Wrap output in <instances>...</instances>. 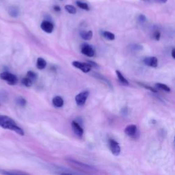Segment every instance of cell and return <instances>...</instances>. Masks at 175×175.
<instances>
[{"instance_id":"cell-4","label":"cell","mask_w":175,"mask_h":175,"mask_svg":"<svg viewBox=\"0 0 175 175\" xmlns=\"http://www.w3.org/2000/svg\"><path fill=\"white\" fill-rule=\"evenodd\" d=\"M89 96L88 91H84L80 92L75 97V102L79 106H82L85 104L88 97Z\"/></svg>"},{"instance_id":"cell-31","label":"cell","mask_w":175,"mask_h":175,"mask_svg":"<svg viewBox=\"0 0 175 175\" xmlns=\"http://www.w3.org/2000/svg\"><path fill=\"white\" fill-rule=\"evenodd\" d=\"M167 1L168 0H159V2H162V3H166Z\"/></svg>"},{"instance_id":"cell-18","label":"cell","mask_w":175,"mask_h":175,"mask_svg":"<svg viewBox=\"0 0 175 175\" xmlns=\"http://www.w3.org/2000/svg\"><path fill=\"white\" fill-rule=\"evenodd\" d=\"M155 86H156L157 88H159L160 90H162L163 91L167 92H170L171 91V90L170 88H169L167 85L163 84H161V83H157L155 84Z\"/></svg>"},{"instance_id":"cell-10","label":"cell","mask_w":175,"mask_h":175,"mask_svg":"<svg viewBox=\"0 0 175 175\" xmlns=\"http://www.w3.org/2000/svg\"><path fill=\"white\" fill-rule=\"evenodd\" d=\"M125 133L129 137L134 138L136 136L138 133V128L135 125H128L125 129Z\"/></svg>"},{"instance_id":"cell-19","label":"cell","mask_w":175,"mask_h":175,"mask_svg":"<svg viewBox=\"0 0 175 175\" xmlns=\"http://www.w3.org/2000/svg\"><path fill=\"white\" fill-rule=\"evenodd\" d=\"M103 36L107 39V40H109V41H114L115 39V35L114 34L110 32H108V31L103 32Z\"/></svg>"},{"instance_id":"cell-1","label":"cell","mask_w":175,"mask_h":175,"mask_svg":"<svg viewBox=\"0 0 175 175\" xmlns=\"http://www.w3.org/2000/svg\"><path fill=\"white\" fill-rule=\"evenodd\" d=\"M0 127L5 129H9L15 131L21 136H23L25 135L24 131L17 125L15 121L7 116L0 115Z\"/></svg>"},{"instance_id":"cell-6","label":"cell","mask_w":175,"mask_h":175,"mask_svg":"<svg viewBox=\"0 0 175 175\" xmlns=\"http://www.w3.org/2000/svg\"><path fill=\"white\" fill-rule=\"evenodd\" d=\"M109 148L111 150L112 154L115 155V156H118L120 153V146L118 142L114 140H109Z\"/></svg>"},{"instance_id":"cell-9","label":"cell","mask_w":175,"mask_h":175,"mask_svg":"<svg viewBox=\"0 0 175 175\" xmlns=\"http://www.w3.org/2000/svg\"><path fill=\"white\" fill-rule=\"evenodd\" d=\"M72 128L75 135L79 138H81L84 135V129L77 121H73Z\"/></svg>"},{"instance_id":"cell-30","label":"cell","mask_w":175,"mask_h":175,"mask_svg":"<svg viewBox=\"0 0 175 175\" xmlns=\"http://www.w3.org/2000/svg\"><path fill=\"white\" fill-rule=\"evenodd\" d=\"M171 55H172V57H173V58L175 59V49H174V48H173V49H172Z\"/></svg>"},{"instance_id":"cell-24","label":"cell","mask_w":175,"mask_h":175,"mask_svg":"<svg viewBox=\"0 0 175 175\" xmlns=\"http://www.w3.org/2000/svg\"><path fill=\"white\" fill-rule=\"evenodd\" d=\"M27 77H29L30 79H31V80H35L37 79V74H36V73H34V71H32V70H29L27 73Z\"/></svg>"},{"instance_id":"cell-14","label":"cell","mask_w":175,"mask_h":175,"mask_svg":"<svg viewBox=\"0 0 175 175\" xmlns=\"http://www.w3.org/2000/svg\"><path fill=\"white\" fill-rule=\"evenodd\" d=\"M19 9L17 7L15 6H11L8 8V14L11 16V17L13 18H16L18 17L19 15Z\"/></svg>"},{"instance_id":"cell-3","label":"cell","mask_w":175,"mask_h":175,"mask_svg":"<svg viewBox=\"0 0 175 175\" xmlns=\"http://www.w3.org/2000/svg\"><path fill=\"white\" fill-rule=\"evenodd\" d=\"M0 79L5 81L11 86L16 85L18 82V78L16 77V76L9 72H2L0 73Z\"/></svg>"},{"instance_id":"cell-21","label":"cell","mask_w":175,"mask_h":175,"mask_svg":"<svg viewBox=\"0 0 175 175\" xmlns=\"http://www.w3.org/2000/svg\"><path fill=\"white\" fill-rule=\"evenodd\" d=\"M65 9L68 12L72 14V15H75V14L77 12V10H76L75 7L73 5H66Z\"/></svg>"},{"instance_id":"cell-15","label":"cell","mask_w":175,"mask_h":175,"mask_svg":"<svg viewBox=\"0 0 175 175\" xmlns=\"http://www.w3.org/2000/svg\"><path fill=\"white\" fill-rule=\"evenodd\" d=\"M92 35L93 33L91 30L88 31V32H86V31H82V32H80V36L85 41L91 40Z\"/></svg>"},{"instance_id":"cell-8","label":"cell","mask_w":175,"mask_h":175,"mask_svg":"<svg viewBox=\"0 0 175 175\" xmlns=\"http://www.w3.org/2000/svg\"><path fill=\"white\" fill-rule=\"evenodd\" d=\"M41 27L44 32L48 34H50L53 31V29H54V25H53V24L50 21L45 20L41 23Z\"/></svg>"},{"instance_id":"cell-5","label":"cell","mask_w":175,"mask_h":175,"mask_svg":"<svg viewBox=\"0 0 175 175\" xmlns=\"http://www.w3.org/2000/svg\"><path fill=\"white\" fill-rule=\"evenodd\" d=\"M72 64L73 66L75 68H77V69L81 70V71L85 73L90 72L92 69L91 66L86 62H78V61H74V62H73Z\"/></svg>"},{"instance_id":"cell-28","label":"cell","mask_w":175,"mask_h":175,"mask_svg":"<svg viewBox=\"0 0 175 175\" xmlns=\"http://www.w3.org/2000/svg\"><path fill=\"white\" fill-rule=\"evenodd\" d=\"M88 64H90V66H91V67H96V68H97L98 67V64L97 63H95V62H92V61H88V62H87Z\"/></svg>"},{"instance_id":"cell-13","label":"cell","mask_w":175,"mask_h":175,"mask_svg":"<svg viewBox=\"0 0 175 175\" xmlns=\"http://www.w3.org/2000/svg\"><path fill=\"white\" fill-rule=\"evenodd\" d=\"M116 75H117V77H118V81H119V82L121 84H123V86H128L129 85V83L128 80H127V79L125 77H124L123 75L122 74V73H121V72L120 71V70H117L116 71Z\"/></svg>"},{"instance_id":"cell-7","label":"cell","mask_w":175,"mask_h":175,"mask_svg":"<svg viewBox=\"0 0 175 175\" xmlns=\"http://www.w3.org/2000/svg\"><path fill=\"white\" fill-rule=\"evenodd\" d=\"M81 52L83 53L84 55H85L88 57H93L95 54V50L93 49V48L90 46L88 44H84L82 46H81Z\"/></svg>"},{"instance_id":"cell-16","label":"cell","mask_w":175,"mask_h":175,"mask_svg":"<svg viewBox=\"0 0 175 175\" xmlns=\"http://www.w3.org/2000/svg\"><path fill=\"white\" fill-rule=\"evenodd\" d=\"M47 66V62L45 61V59L42 58H38L37 59V62H36V66L38 69L43 70Z\"/></svg>"},{"instance_id":"cell-2","label":"cell","mask_w":175,"mask_h":175,"mask_svg":"<svg viewBox=\"0 0 175 175\" xmlns=\"http://www.w3.org/2000/svg\"><path fill=\"white\" fill-rule=\"evenodd\" d=\"M66 160V162L69 163L72 168H75L79 171H81V173L90 174L95 173L96 171H97L96 169L94 167H92V166L86 164V163L79 162V161L73 159V158H67Z\"/></svg>"},{"instance_id":"cell-17","label":"cell","mask_w":175,"mask_h":175,"mask_svg":"<svg viewBox=\"0 0 175 175\" xmlns=\"http://www.w3.org/2000/svg\"><path fill=\"white\" fill-rule=\"evenodd\" d=\"M0 174L5 175H19L24 174L25 173H22L20 171H12V170H0Z\"/></svg>"},{"instance_id":"cell-26","label":"cell","mask_w":175,"mask_h":175,"mask_svg":"<svg viewBox=\"0 0 175 175\" xmlns=\"http://www.w3.org/2000/svg\"><path fill=\"white\" fill-rule=\"evenodd\" d=\"M161 37V33L159 31L156 30L153 33V38L155 39L156 41H159Z\"/></svg>"},{"instance_id":"cell-20","label":"cell","mask_w":175,"mask_h":175,"mask_svg":"<svg viewBox=\"0 0 175 175\" xmlns=\"http://www.w3.org/2000/svg\"><path fill=\"white\" fill-rule=\"evenodd\" d=\"M21 82L23 85L25 86V87H31L32 86V80L29 77H24L22 80Z\"/></svg>"},{"instance_id":"cell-29","label":"cell","mask_w":175,"mask_h":175,"mask_svg":"<svg viewBox=\"0 0 175 175\" xmlns=\"http://www.w3.org/2000/svg\"><path fill=\"white\" fill-rule=\"evenodd\" d=\"M53 8H54V10L56 11V12H60V11H61V8L59 5H55Z\"/></svg>"},{"instance_id":"cell-22","label":"cell","mask_w":175,"mask_h":175,"mask_svg":"<svg viewBox=\"0 0 175 175\" xmlns=\"http://www.w3.org/2000/svg\"><path fill=\"white\" fill-rule=\"evenodd\" d=\"M76 4H77V6L81 8V9H83V10H90V8L88 6V5L86 3H84V2H81L80 1H77L76 2Z\"/></svg>"},{"instance_id":"cell-12","label":"cell","mask_w":175,"mask_h":175,"mask_svg":"<svg viewBox=\"0 0 175 175\" xmlns=\"http://www.w3.org/2000/svg\"><path fill=\"white\" fill-rule=\"evenodd\" d=\"M52 103L53 104V105L58 108H62V107L64 105L63 98L60 97V96H56V97L53 98L52 100Z\"/></svg>"},{"instance_id":"cell-11","label":"cell","mask_w":175,"mask_h":175,"mask_svg":"<svg viewBox=\"0 0 175 175\" xmlns=\"http://www.w3.org/2000/svg\"><path fill=\"white\" fill-rule=\"evenodd\" d=\"M144 63L148 66L155 68L158 65V60L156 57H147L144 59Z\"/></svg>"},{"instance_id":"cell-25","label":"cell","mask_w":175,"mask_h":175,"mask_svg":"<svg viewBox=\"0 0 175 175\" xmlns=\"http://www.w3.org/2000/svg\"><path fill=\"white\" fill-rule=\"evenodd\" d=\"M140 84V85L141 86H142V87L148 89V90H151V92H155V93H157V90L156 89H155L154 88H153V87H151V86H146V85H145V84Z\"/></svg>"},{"instance_id":"cell-27","label":"cell","mask_w":175,"mask_h":175,"mask_svg":"<svg viewBox=\"0 0 175 175\" xmlns=\"http://www.w3.org/2000/svg\"><path fill=\"white\" fill-rule=\"evenodd\" d=\"M138 21L140 23H145L146 21V17L145 15H140L139 16H138Z\"/></svg>"},{"instance_id":"cell-23","label":"cell","mask_w":175,"mask_h":175,"mask_svg":"<svg viewBox=\"0 0 175 175\" xmlns=\"http://www.w3.org/2000/svg\"><path fill=\"white\" fill-rule=\"evenodd\" d=\"M16 103L21 107H25L27 104V101L25 100V98H24L23 97H20L17 98V99H16Z\"/></svg>"}]
</instances>
